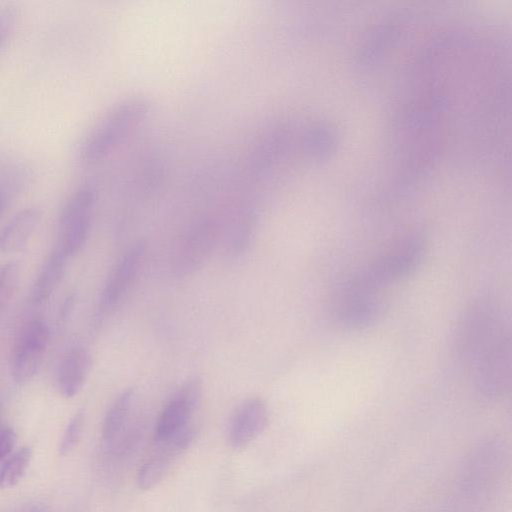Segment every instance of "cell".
Masks as SVG:
<instances>
[{
  "label": "cell",
  "mask_w": 512,
  "mask_h": 512,
  "mask_svg": "<svg viewBox=\"0 0 512 512\" xmlns=\"http://www.w3.org/2000/svg\"><path fill=\"white\" fill-rule=\"evenodd\" d=\"M151 105L146 98L131 97L113 106L89 130L79 148L82 161L93 163L104 158L146 119Z\"/></svg>",
  "instance_id": "cell-1"
},
{
  "label": "cell",
  "mask_w": 512,
  "mask_h": 512,
  "mask_svg": "<svg viewBox=\"0 0 512 512\" xmlns=\"http://www.w3.org/2000/svg\"><path fill=\"white\" fill-rule=\"evenodd\" d=\"M97 200L95 187L83 184L65 202L59 218L58 248L68 257L75 256L88 238Z\"/></svg>",
  "instance_id": "cell-2"
},
{
  "label": "cell",
  "mask_w": 512,
  "mask_h": 512,
  "mask_svg": "<svg viewBox=\"0 0 512 512\" xmlns=\"http://www.w3.org/2000/svg\"><path fill=\"white\" fill-rule=\"evenodd\" d=\"M202 391V380L196 376L186 380L177 389L157 420L154 432L157 443L165 442L189 427Z\"/></svg>",
  "instance_id": "cell-3"
},
{
  "label": "cell",
  "mask_w": 512,
  "mask_h": 512,
  "mask_svg": "<svg viewBox=\"0 0 512 512\" xmlns=\"http://www.w3.org/2000/svg\"><path fill=\"white\" fill-rule=\"evenodd\" d=\"M49 327L42 320L25 325L15 343L11 359V374L17 384H25L37 373L49 341Z\"/></svg>",
  "instance_id": "cell-4"
},
{
  "label": "cell",
  "mask_w": 512,
  "mask_h": 512,
  "mask_svg": "<svg viewBox=\"0 0 512 512\" xmlns=\"http://www.w3.org/2000/svg\"><path fill=\"white\" fill-rule=\"evenodd\" d=\"M269 410L265 400L251 396L235 409L229 422L228 439L235 449L249 446L267 427Z\"/></svg>",
  "instance_id": "cell-5"
},
{
  "label": "cell",
  "mask_w": 512,
  "mask_h": 512,
  "mask_svg": "<svg viewBox=\"0 0 512 512\" xmlns=\"http://www.w3.org/2000/svg\"><path fill=\"white\" fill-rule=\"evenodd\" d=\"M194 436L195 430L189 426L171 439L158 443V450L139 468L138 486L141 489H150L157 485L169 471L173 461L192 443Z\"/></svg>",
  "instance_id": "cell-6"
},
{
  "label": "cell",
  "mask_w": 512,
  "mask_h": 512,
  "mask_svg": "<svg viewBox=\"0 0 512 512\" xmlns=\"http://www.w3.org/2000/svg\"><path fill=\"white\" fill-rule=\"evenodd\" d=\"M145 246L139 242L130 247L109 276L101 296V306L110 310L123 298L141 266Z\"/></svg>",
  "instance_id": "cell-7"
},
{
  "label": "cell",
  "mask_w": 512,
  "mask_h": 512,
  "mask_svg": "<svg viewBox=\"0 0 512 512\" xmlns=\"http://www.w3.org/2000/svg\"><path fill=\"white\" fill-rule=\"evenodd\" d=\"M212 244L211 233L203 228L187 235L174 252L172 261L175 273L185 276L197 270L210 253Z\"/></svg>",
  "instance_id": "cell-8"
},
{
  "label": "cell",
  "mask_w": 512,
  "mask_h": 512,
  "mask_svg": "<svg viewBox=\"0 0 512 512\" xmlns=\"http://www.w3.org/2000/svg\"><path fill=\"white\" fill-rule=\"evenodd\" d=\"M91 364V356L84 348H73L63 356L57 376L58 389L63 396L73 397L80 391Z\"/></svg>",
  "instance_id": "cell-9"
},
{
  "label": "cell",
  "mask_w": 512,
  "mask_h": 512,
  "mask_svg": "<svg viewBox=\"0 0 512 512\" xmlns=\"http://www.w3.org/2000/svg\"><path fill=\"white\" fill-rule=\"evenodd\" d=\"M41 219L36 208H27L15 214L0 232V249L4 252L22 250L35 233Z\"/></svg>",
  "instance_id": "cell-10"
},
{
  "label": "cell",
  "mask_w": 512,
  "mask_h": 512,
  "mask_svg": "<svg viewBox=\"0 0 512 512\" xmlns=\"http://www.w3.org/2000/svg\"><path fill=\"white\" fill-rule=\"evenodd\" d=\"M67 257L57 248L42 266L32 288V300L45 302L54 293L63 278Z\"/></svg>",
  "instance_id": "cell-11"
},
{
  "label": "cell",
  "mask_w": 512,
  "mask_h": 512,
  "mask_svg": "<svg viewBox=\"0 0 512 512\" xmlns=\"http://www.w3.org/2000/svg\"><path fill=\"white\" fill-rule=\"evenodd\" d=\"M134 394L133 388H127L110 406L102 428V437L106 444L114 443L123 431L133 404Z\"/></svg>",
  "instance_id": "cell-12"
},
{
  "label": "cell",
  "mask_w": 512,
  "mask_h": 512,
  "mask_svg": "<svg viewBox=\"0 0 512 512\" xmlns=\"http://www.w3.org/2000/svg\"><path fill=\"white\" fill-rule=\"evenodd\" d=\"M31 459L30 447H23L13 454L0 470V487L7 489L15 486L26 473Z\"/></svg>",
  "instance_id": "cell-13"
},
{
  "label": "cell",
  "mask_w": 512,
  "mask_h": 512,
  "mask_svg": "<svg viewBox=\"0 0 512 512\" xmlns=\"http://www.w3.org/2000/svg\"><path fill=\"white\" fill-rule=\"evenodd\" d=\"M19 284V269L16 264L0 266V307L15 294Z\"/></svg>",
  "instance_id": "cell-14"
},
{
  "label": "cell",
  "mask_w": 512,
  "mask_h": 512,
  "mask_svg": "<svg viewBox=\"0 0 512 512\" xmlns=\"http://www.w3.org/2000/svg\"><path fill=\"white\" fill-rule=\"evenodd\" d=\"M84 413L77 412L70 420L60 444V453L68 454L78 443L83 428Z\"/></svg>",
  "instance_id": "cell-15"
},
{
  "label": "cell",
  "mask_w": 512,
  "mask_h": 512,
  "mask_svg": "<svg viewBox=\"0 0 512 512\" xmlns=\"http://www.w3.org/2000/svg\"><path fill=\"white\" fill-rule=\"evenodd\" d=\"M15 24V12L12 9L0 10V53L9 40Z\"/></svg>",
  "instance_id": "cell-16"
},
{
  "label": "cell",
  "mask_w": 512,
  "mask_h": 512,
  "mask_svg": "<svg viewBox=\"0 0 512 512\" xmlns=\"http://www.w3.org/2000/svg\"><path fill=\"white\" fill-rule=\"evenodd\" d=\"M16 443V434L12 428L0 430V463L10 454Z\"/></svg>",
  "instance_id": "cell-17"
},
{
  "label": "cell",
  "mask_w": 512,
  "mask_h": 512,
  "mask_svg": "<svg viewBox=\"0 0 512 512\" xmlns=\"http://www.w3.org/2000/svg\"><path fill=\"white\" fill-rule=\"evenodd\" d=\"M9 192L7 187L4 184L0 183V216L3 213L7 202H8Z\"/></svg>",
  "instance_id": "cell-18"
}]
</instances>
